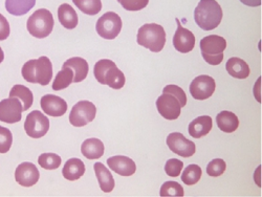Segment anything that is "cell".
Returning a JSON list of instances; mask_svg holds the SVG:
<instances>
[{
  "instance_id": "1",
  "label": "cell",
  "mask_w": 262,
  "mask_h": 197,
  "mask_svg": "<svg viewBox=\"0 0 262 197\" xmlns=\"http://www.w3.org/2000/svg\"><path fill=\"white\" fill-rule=\"evenodd\" d=\"M223 9L216 0H201L194 10V20L204 31H212L221 25Z\"/></svg>"
},
{
  "instance_id": "2",
  "label": "cell",
  "mask_w": 262,
  "mask_h": 197,
  "mask_svg": "<svg viewBox=\"0 0 262 197\" xmlns=\"http://www.w3.org/2000/svg\"><path fill=\"white\" fill-rule=\"evenodd\" d=\"M21 74L26 81L46 86L51 83L53 78V64L48 57L42 56L39 59L28 61Z\"/></svg>"
},
{
  "instance_id": "3",
  "label": "cell",
  "mask_w": 262,
  "mask_h": 197,
  "mask_svg": "<svg viewBox=\"0 0 262 197\" xmlns=\"http://www.w3.org/2000/svg\"><path fill=\"white\" fill-rule=\"evenodd\" d=\"M94 75L97 81L103 85H108L114 90H121L124 87L126 79L114 61L103 59L96 63Z\"/></svg>"
},
{
  "instance_id": "4",
  "label": "cell",
  "mask_w": 262,
  "mask_h": 197,
  "mask_svg": "<svg viewBox=\"0 0 262 197\" xmlns=\"http://www.w3.org/2000/svg\"><path fill=\"white\" fill-rule=\"evenodd\" d=\"M137 41L141 47L154 53H160L166 45V32L160 25L146 24L140 28Z\"/></svg>"
},
{
  "instance_id": "5",
  "label": "cell",
  "mask_w": 262,
  "mask_h": 197,
  "mask_svg": "<svg viewBox=\"0 0 262 197\" xmlns=\"http://www.w3.org/2000/svg\"><path fill=\"white\" fill-rule=\"evenodd\" d=\"M53 14L46 9H39L34 12L27 23V29L29 33L38 39L47 38L51 35L54 29Z\"/></svg>"
},
{
  "instance_id": "6",
  "label": "cell",
  "mask_w": 262,
  "mask_h": 197,
  "mask_svg": "<svg viewBox=\"0 0 262 197\" xmlns=\"http://www.w3.org/2000/svg\"><path fill=\"white\" fill-rule=\"evenodd\" d=\"M227 49V41L218 35H210L201 40L202 56L210 65H218L224 60V52Z\"/></svg>"
},
{
  "instance_id": "7",
  "label": "cell",
  "mask_w": 262,
  "mask_h": 197,
  "mask_svg": "<svg viewBox=\"0 0 262 197\" xmlns=\"http://www.w3.org/2000/svg\"><path fill=\"white\" fill-rule=\"evenodd\" d=\"M122 19L115 12H107L99 18L96 25V30L99 36L104 39H116L122 30Z\"/></svg>"
},
{
  "instance_id": "8",
  "label": "cell",
  "mask_w": 262,
  "mask_h": 197,
  "mask_svg": "<svg viewBox=\"0 0 262 197\" xmlns=\"http://www.w3.org/2000/svg\"><path fill=\"white\" fill-rule=\"evenodd\" d=\"M97 115L95 104L90 101H80L72 109L70 123L75 127H84L93 122Z\"/></svg>"
},
{
  "instance_id": "9",
  "label": "cell",
  "mask_w": 262,
  "mask_h": 197,
  "mask_svg": "<svg viewBox=\"0 0 262 197\" xmlns=\"http://www.w3.org/2000/svg\"><path fill=\"white\" fill-rule=\"evenodd\" d=\"M25 130L30 138L40 139L49 133L50 120L39 111H34L26 119Z\"/></svg>"
},
{
  "instance_id": "10",
  "label": "cell",
  "mask_w": 262,
  "mask_h": 197,
  "mask_svg": "<svg viewBox=\"0 0 262 197\" xmlns=\"http://www.w3.org/2000/svg\"><path fill=\"white\" fill-rule=\"evenodd\" d=\"M157 108L164 119L173 121L180 118L183 106L176 96L170 93H163L157 100Z\"/></svg>"
},
{
  "instance_id": "11",
  "label": "cell",
  "mask_w": 262,
  "mask_h": 197,
  "mask_svg": "<svg viewBox=\"0 0 262 197\" xmlns=\"http://www.w3.org/2000/svg\"><path fill=\"white\" fill-rule=\"evenodd\" d=\"M216 89L215 80L207 75L196 77L190 84L191 96L199 101H204L212 97Z\"/></svg>"
},
{
  "instance_id": "12",
  "label": "cell",
  "mask_w": 262,
  "mask_h": 197,
  "mask_svg": "<svg viewBox=\"0 0 262 197\" xmlns=\"http://www.w3.org/2000/svg\"><path fill=\"white\" fill-rule=\"evenodd\" d=\"M24 105L17 98H10L0 101V122L15 124L21 121Z\"/></svg>"
},
{
  "instance_id": "13",
  "label": "cell",
  "mask_w": 262,
  "mask_h": 197,
  "mask_svg": "<svg viewBox=\"0 0 262 197\" xmlns=\"http://www.w3.org/2000/svg\"><path fill=\"white\" fill-rule=\"evenodd\" d=\"M167 145L173 153L182 158H191L196 151L195 144L180 133L170 134L167 138Z\"/></svg>"
},
{
  "instance_id": "14",
  "label": "cell",
  "mask_w": 262,
  "mask_h": 197,
  "mask_svg": "<svg viewBox=\"0 0 262 197\" xmlns=\"http://www.w3.org/2000/svg\"><path fill=\"white\" fill-rule=\"evenodd\" d=\"M40 173L38 168L33 163H23L20 164L15 171V180L23 187H33L39 181Z\"/></svg>"
},
{
  "instance_id": "15",
  "label": "cell",
  "mask_w": 262,
  "mask_h": 197,
  "mask_svg": "<svg viewBox=\"0 0 262 197\" xmlns=\"http://www.w3.org/2000/svg\"><path fill=\"white\" fill-rule=\"evenodd\" d=\"M42 111L48 116L53 118H59L68 112V103L62 98L55 95H46L40 100Z\"/></svg>"
},
{
  "instance_id": "16",
  "label": "cell",
  "mask_w": 262,
  "mask_h": 197,
  "mask_svg": "<svg viewBox=\"0 0 262 197\" xmlns=\"http://www.w3.org/2000/svg\"><path fill=\"white\" fill-rule=\"evenodd\" d=\"M177 23L178 30L173 37V46L180 53H190L195 47V36L191 31L183 28L179 19H177Z\"/></svg>"
},
{
  "instance_id": "17",
  "label": "cell",
  "mask_w": 262,
  "mask_h": 197,
  "mask_svg": "<svg viewBox=\"0 0 262 197\" xmlns=\"http://www.w3.org/2000/svg\"><path fill=\"white\" fill-rule=\"evenodd\" d=\"M107 165L121 177H131L137 171L136 163L131 159L123 156L109 158L107 160Z\"/></svg>"
},
{
  "instance_id": "18",
  "label": "cell",
  "mask_w": 262,
  "mask_h": 197,
  "mask_svg": "<svg viewBox=\"0 0 262 197\" xmlns=\"http://www.w3.org/2000/svg\"><path fill=\"white\" fill-rule=\"evenodd\" d=\"M213 127L212 118L209 116H202L196 118L189 124V135L194 139H201L207 136Z\"/></svg>"
},
{
  "instance_id": "19",
  "label": "cell",
  "mask_w": 262,
  "mask_h": 197,
  "mask_svg": "<svg viewBox=\"0 0 262 197\" xmlns=\"http://www.w3.org/2000/svg\"><path fill=\"white\" fill-rule=\"evenodd\" d=\"M62 68H70L74 72V82L79 83L86 79L87 75H89L90 67L87 61L80 57H74L65 61Z\"/></svg>"
},
{
  "instance_id": "20",
  "label": "cell",
  "mask_w": 262,
  "mask_h": 197,
  "mask_svg": "<svg viewBox=\"0 0 262 197\" xmlns=\"http://www.w3.org/2000/svg\"><path fill=\"white\" fill-rule=\"evenodd\" d=\"M104 144L101 140L93 138L84 141L81 146L82 155L87 160H98L104 156Z\"/></svg>"
},
{
  "instance_id": "21",
  "label": "cell",
  "mask_w": 262,
  "mask_h": 197,
  "mask_svg": "<svg viewBox=\"0 0 262 197\" xmlns=\"http://www.w3.org/2000/svg\"><path fill=\"white\" fill-rule=\"evenodd\" d=\"M94 169L101 190L104 193L112 192L115 189L116 183L111 171H109L102 163H96Z\"/></svg>"
},
{
  "instance_id": "22",
  "label": "cell",
  "mask_w": 262,
  "mask_h": 197,
  "mask_svg": "<svg viewBox=\"0 0 262 197\" xmlns=\"http://www.w3.org/2000/svg\"><path fill=\"white\" fill-rule=\"evenodd\" d=\"M58 19L60 21L61 26H63L65 29L73 30L78 26L79 19L78 15L73 9L72 6L69 4H63L58 9Z\"/></svg>"
},
{
  "instance_id": "23",
  "label": "cell",
  "mask_w": 262,
  "mask_h": 197,
  "mask_svg": "<svg viewBox=\"0 0 262 197\" xmlns=\"http://www.w3.org/2000/svg\"><path fill=\"white\" fill-rule=\"evenodd\" d=\"M85 173V165L84 163L79 159H71L67 163H65L62 174L64 179L68 181L75 182L80 180Z\"/></svg>"
},
{
  "instance_id": "24",
  "label": "cell",
  "mask_w": 262,
  "mask_h": 197,
  "mask_svg": "<svg viewBox=\"0 0 262 197\" xmlns=\"http://www.w3.org/2000/svg\"><path fill=\"white\" fill-rule=\"evenodd\" d=\"M226 69L229 75L236 79H247L251 73L247 62L237 57H233L228 60Z\"/></svg>"
},
{
  "instance_id": "25",
  "label": "cell",
  "mask_w": 262,
  "mask_h": 197,
  "mask_svg": "<svg viewBox=\"0 0 262 197\" xmlns=\"http://www.w3.org/2000/svg\"><path fill=\"white\" fill-rule=\"evenodd\" d=\"M216 123L218 128L226 134H233L239 127V120L237 116L232 112H222L216 117Z\"/></svg>"
},
{
  "instance_id": "26",
  "label": "cell",
  "mask_w": 262,
  "mask_h": 197,
  "mask_svg": "<svg viewBox=\"0 0 262 197\" xmlns=\"http://www.w3.org/2000/svg\"><path fill=\"white\" fill-rule=\"evenodd\" d=\"M36 5V0H6V10L13 16H24Z\"/></svg>"
},
{
  "instance_id": "27",
  "label": "cell",
  "mask_w": 262,
  "mask_h": 197,
  "mask_svg": "<svg viewBox=\"0 0 262 197\" xmlns=\"http://www.w3.org/2000/svg\"><path fill=\"white\" fill-rule=\"evenodd\" d=\"M10 98H17L24 104V112H27L33 105L34 96L31 90L24 85H14L13 89L10 92Z\"/></svg>"
},
{
  "instance_id": "28",
  "label": "cell",
  "mask_w": 262,
  "mask_h": 197,
  "mask_svg": "<svg viewBox=\"0 0 262 197\" xmlns=\"http://www.w3.org/2000/svg\"><path fill=\"white\" fill-rule=\"evenodd\" d=\"M74 82V72L70 68H62V70L57 74L54 83L53 90L56 92L68 89Z\"/></svg>"
},
{
  "instance_id": "29",
  "label": "cell",
  "mask_w": 262,
  "mask_h": 197,
  "mask_svg": "<svg viewBox=\"0 0 262 197\" xmlns=\"http://www.w3.org/2000/svg\"><path fill=\"white\" fill-rule=\"evenodd\" d=\"M76 7L84 14L95 16L102 10L101 0H73Z\"/></svg>"
},
{
  "instance_id": "30",
  "label": "cell",
  "mask_w": 262,
  "mask_h": 197,
  "mask_svg": "<svg viewBox=\"0 0 262 197\" xmlns=\"http://www.w3.org/2000/svg\"><path fill=\"white\" fill-rule=\"evenodd\" d=\"M202 177L203 171L199 165H189L183 172L182 181L187 186H193L201 181Z\"/></svg>"
},
{
  "instance_id": "31",
  "label": "cell",
  "mask_w": 262,
  "mask_h": 197,
  "mask_svg": "<svg viewBox=\"0 0 262 197\" xmlns=\"http://www.w3.org/2000/svg\"><path fill=\"white\" fill-rule=\"evenodd\" d=\"M61 158L56 153H43L38 159L40 167L46 170H56L61 165Z\"/></svg>"
},
{
  "instance_id": "32",
  "label": "cell",
  "mask_w": 262,
  "mask_h": 197,
  "mask_svg": "<svg viewBox=\"0 0 262 197\" xmlns=\"http://www.w3.org/2000/svg\"><path fill=\"white\" fill-rule=\"evenodd\" d=\"M160 195L162 197H170V196L182 197L185 195V191H184V188L179 183L167 182L162 186Z\"/></svg>"
},
{
  "instance_id": "33",
  "label": "cell",
  "mask_w": 262,
  "mask_h": 197,
  "mask_svg": "<svg viewBox=\"0 0 262 197\" xmlns=\"http://www.w3.org/2000/svg\"><path fill=\"white\" fill-rule=\"evenodd\" d=\"M227 169V164L222 159H215L211 161L207 166V173L212 178L222 177Z\"/></svg>"
},
{
  "instance_id": "34",
  "label": "cell",
  "mask_w": 262,
  "mask_h": 197,
  "mask_svg": "<svg viewBox=\"0 0 262 197\" xmlns=\"http://www.w3.org/2000/svg\"><path fill=\"white\" fill-rule=\"evenodd\" d=\"M13 144V135L11 131L6 128L0 126V153H5L9 152Z\"/></svg>"
},
{
  "instance_id": "35",
  "label": "cell",
  "mask_w": 262,
  "mask_h": 197,
  "mask_svg": "<svg viewBox=\"0 0 262 197\" xmlns=\"http://www.w3.org/2000/svg\"><path fill=\"white\" fill-rule=\"evenodd\" d=\"M183 168H184V163L177 159L168 160L165 165V171H166L168 177H170V178L180 177Z\"/></svg>"
},
{
  "instance_id": "36",
  "label": "cell",
  "mask_w": 262,
  "mask_h": 197,
  "mask_svg": "<svg viewBox=\"0 0 262 197\" xmlns=\"http://www.w3.org/2000/svg\"><path fill=\"white\" fill-rule=\"evenodd\" d=\"M118 3L125 10L136 12L145 9L149 4V0H118Z\"/></svg>"
},
{
  "instance_id": "37",
  "label": "cell",
  "mask_w": 262,
  "mask_h": 197,
  "mask_svg": "<svg viewBox=\"0 0 262 197\" xmlns=\"http://www.w3.org/2000/svg\"><path fill=\"white\" fill-rule=\"evenodd\" d=\"M163 93H170V94L174 95V96H176V97L180 100V102H181V104H182L183 107L186 106V104H187V96H186L184 90L181 89L180 86L173 85V84L167 85V86L165 87V89L163 90Z\"/></svg>"
},
{
  "instance_id": "38",
  "label": "cell",
  "mask_w": 262,
  "mask_h": 197,
  "mask_svg": "<svg viewBox=\"0 0 262 197\" xmlns=\"http://www.w3.org/2000/svg\"><path fill=\"white\" fill-rule=\"evenodd\" d=\"M10 32L11 30L9 21L3 14H0V41L8 39L10 36Z\"/></svg>"
},
{
  "instance_id": "39",
  "label": "cell",
  "mask_w": 262,
  "mask_h": 197,
  "mask_svg": "<svg viewBox=\"0 0 262 197\" xmlns=\"http://www.w3.org/2000/svg\"><path fill=\"white\" fill-rule=\"evenodd\" d=\"M240 3H243L244 5L252 8L260 7L261 6V0H240Z\"/></svg>"
},
{
  "instance_id": "40",
  "label": "cell",
  "mask_w": 262,
  "mask_h": 197,
  "mask_svg": "<svg viewBox=\"0 0 262 197\" xmlns=\"http://www.w3.org/2000/svg\"><path fill=\"white\" fill-rule=\"evenodd\" d=\"M4 59H5V53H4L3 49L0 48V63H2V62L4 61Z\"/></svg>"
}]
</instances>
